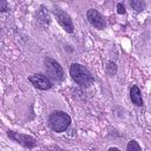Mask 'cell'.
Wrapping results in <instances>:
<instances>
[{"instance_id": "cell-1", "label": "cell", "mask_w": 151, "mask_h": 151, "mask_svg": "<svg viewBox=\"0 0 151 151\" xmlns=\"http://www.w3.org/2000/svg\"><path fill=\"white\" fill-rule=\"evenodd\" d=\"M70 76L78 85L84 86V87L92 85L94 81L92 73L84 65L78 64V63H73L70 66Z\"/></svg>"}, {"instance_id": "cell-2", "label": "cell", "mask_w": 151, "mask_h": 151, "mask_svg": "<svg viewBox=\"0 0 151 151\" xmlns=\"http://www.w3.org/2000/svg\"><path fill=\"white\" fill-rule=\"evenodd\" d=\"M71 124V117L64 111H54L48 117V125L54 132H64Z\"/></svg>"}, {"instance_id": "cell-3", "label": "cell", "mask_w": 151, "mask_h": 151, "mask_svg": "<svg viewBox=\"0 0 151 151\" xmlns=\"http://www.w3.org/2000/svg\"><path fill=\"white\" fill-rule=\"evenodd\" d=\"M44 66H45L46 76L51 81L60 83V81L64 80V78H65L64 70L57 60H54L50 57H46L45 60H44Z\"/></svg>"}, {"instance_id": "cell-4", "label": "cell", "mask_w": 151, "mask_h": 151, "mask_svg": "<svg viewBox=\"0 0 151 151\" xmlns=\"http://www.w3.org/2000/svg\"><path fill=\"white\" fill-rule=\"evenodd\" d=\"M53 14L58 21V24L67 32V33H72L74 31V26H73V21L70 17L68 13H66L64 9L61 8H54L53 9Z\"/></svg>"}, {"instance_id": "cell-5", "label": "cell", "mask_w": 151, "mask_h": 151, "mask_svg": "<svg viewBox=\"0 0 151 151\" xmlns=\"http://www.w3.org/2000/svg\"><path fill=\"white\" fill-rule=\"evenodd\" d=\"M7 136L15 143L25 146V147H34L37 145V139L32 136H28V134H25V133H19V132H15V131H7Z\"/></svg>"}, {"instance_id": "cell-6", "label": "cell", "mask_w": 151, "mask_h": 151, "mask_svg": "<svg viewBox=\"0 0 151 151\" xmlns=\"http://www.w3.org/2000/svg\"><path fill=\"white\" fill-rule=\"evenodd\" d=\"M28 80L34 87L39 90H50L52 87V81L45 74H41V73H35L29 76Z\"/></svg>"}, {"instance_id": "cell-7", "label": "cell", "mask_w": 151, "mask_h": 151, "mask_svg": "<svg viewBox=\"0 0 151 151\" xmlns=\"http://www.w3.org/2000/svg\"><path fill=\"white\" fill-rule=\"evenodd\" d=\"M86 18H87L88 22H90L93 27H96V28H98V29H104L105 26H106L104 17H103L97 9H94V8L87 9V12H86Z\"/></svg>"}, {"instance_id": "cell-8", "label": "cell", "mask_w": 151, "mask_h": 151, "mask_svg": "<svg viewBox=\"0 0 151 151\" xmlns=\"http://www.w3.org/2000/svg\"><path fill=\"white\" fill-rule=\"evenodd\" d=\"M130 99L136 106L143 105V98H142V93H140V90L138 88V86L132 85V87L130 88Z\"/></svg>"}, {"instance_id": "cell-9", "label": "cell", "mask_w": 151, "mask_h": 151, "mask_svg": "<svg viewBox=\"0 0 151 151\" xmlns=\"http://www.w3.org/2000/svg\"><path fill=\"white\" fill-rule=\"evenodd\" d=\"M130 6L136 11V12H140L144 9L145 7V2L143 0H131L130 1Z\"/></svg>"}, {"instance_id": "cell-10", "label": "cell", "mask_w": 151, "mask_h": 151, "mask_svg": "<svg viewBox=\"0 0 151 151\" xmlns=\"http://www.w3.org/2000/svg\"><path fill=\"white\" fill-rule=\"evenodd\" d=\"M126 151H142V147L140 145L138 144L137 140L132 139L127 143V146H126Z\"/></svg>"}, {"instance_id": "cell-11", "label": "cell", "mask_w": 151, "mask_h": 151, "mask_svg": "<svg viewBox=\"0 0 151 151\" xmlns=\"http://www.w3.org/2000/svg\"><path fill=\"white\" fill-rule=\"evenodd\" d=\"M106 72H107L110 76L116 74V72H117V65H116V63L109 61V63H107V66H106Z\"/></svg>"}, {"instance_id": "cell-12", "label": "cell", "mask_w": 151, "mask_h": 151, "mask_svg": "<svg viewBox=\"0 0 151 151\" xmlns=\"http://www.w3.org/2000/svg\"><path fill=\"white\" fill-rule=\"evenodd\" d=\"M117 12H118V14H125L126 13V9H125V6L123 5V2L117 4Z\"/></svg>"}, {"instance_id": "cell-13", "label": "cell", "mask_w": 151, "mask_h": 151, "mask_svg": "<svg viewBox=\"0 0 151 151\" xmlns=\"http://www.w3.org/2000/svg\"><path fill=\"white\" fill-rule=\"evenodd\" d=\"M8 9V4L5 0H0V12H6Z\"/></svg>"}, {"instance_id": "cell-14", "label": "cell", "mask_w": 151, "mask_h": 151, "mask_svg": "<svg viewBox=\"0 0 151 151\" xmlns=\"http://www.w3.org/2000/svg\"><path fill=\"white\" fill-rule=\"evenodd\" d=\"M109 151H120L119 149H117V147H110L109 149Z\"/></svg>"}, {"instance_id": "cell-15", "label": "cell", "mask_w": 151, "mask_h": 151, "mask_svg": "<svg viewBox=\"0 0 151 151\" xmlns=\"http://www.w3.org/2000/svg\"><path fill=\"white\" fill-rule=\"evenodd\" d=\"M40 151H41V150H40Z\"/></svg>"}]
</instances>
